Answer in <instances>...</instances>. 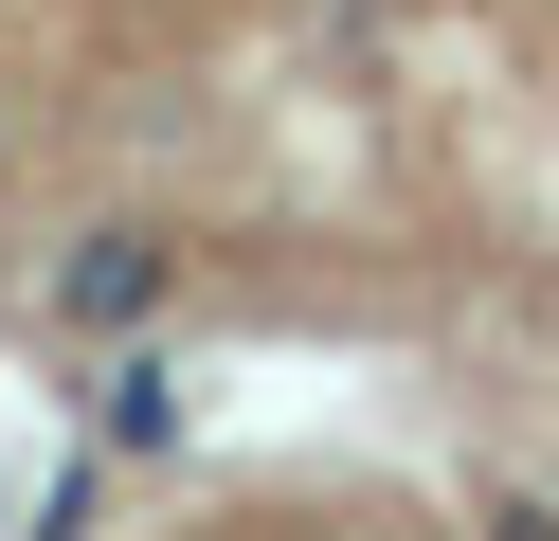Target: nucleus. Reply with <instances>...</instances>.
Instances as JSON below:
<instances>
[{
  "mask_svg": "<svg viewBox=\"0 0 559 541\" xmlns=\"http://www.w3.org/2000/svg\"><path fill=\"white\" fill-rule=\"evenodd\" d=\"M73 541H559V505L469 451H397V433H271V451H199L91 505Z\"/></svg>",
  "mask_w": 559,
  "mask_h": 541,
  "instance_id": "1",
  "label": "nucleus"
}]
</instances>
